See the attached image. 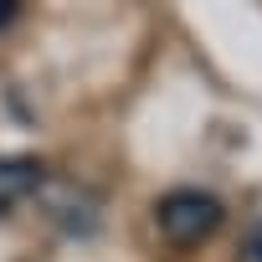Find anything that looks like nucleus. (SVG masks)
<instances>
[{
  "label": "nucleus",
  "instance_id": "nucleus-1",
  "mask_svg": "<svg viewBox=\"0 0 262 262\" xmlns=\"http://www.w3.org/2000/svg\"><path fill=\"white\" fill-rule=\"evenodd\" d=\"M155 226L170 247H201L226 226V201L211 195V190H195V185L165 190L155 201Z\"/></svg>",
  "mask_w": 262,
  "mask_h": 262
},
{
  "label": "nucleus",
  "instance_id": "nucleus-2",
  "mask_svg": "<svg viewBox=\"0 0 262 262\" xmlns=\"http://www.w3.org/2000/svg\"><path fill=\"white\" fill-rule=\"evenodd\" d=\"M47 165L36 155H0V216H11L16 206L36 201L47 190Z\"/></svg>",
  "mask_w": 262,
  "mask_h": 262
},
{
  "label": "nucleus",
  "instance_id": "nucleus-3",
  "mask_svg": "<svg viewBox=\"0 0 262 262\" xmlns=\"http://www.w3.org/2000/svg\"><path fill=\"white\" fill-rule=\"evenodd\" d=\"M47 211H52V221H57L62 231H72L77 242L103 226V201H98V195H62V201H47Z\"/></svg>",
  "mask_w": 262,
  "mask_h": 262
},
{
  "label": "nucleus",
  "instance_id": "nucleus-4",
  "mask_svg": "<svg viewBox=\"0 0 262 262\" xmlns=\"http://www.w3.org/2000/svg\"><path fill=\"white\" fill-rule=\"evenodd\" d=\"M236 262H262V216H252V221H247L242 247H236Z\"/></svg>",
  "mask_w": 262,
  "mask_h": 262
},
{
  "label": "nucleus",
  "instance_id": "nucleus-5",
  "mask_svg": "<svg viewBox=\"0 0 262 262\" xmlns=\"http://www.w3.org/2000/svg\"><path fill=\"white\" fill-rule=\"evenodd\" d=\"M21 11H26V0H0V31H11Z\"/></svg>",
  "mask_w": 262,
  "mask_h": 262
}]
</instances>
